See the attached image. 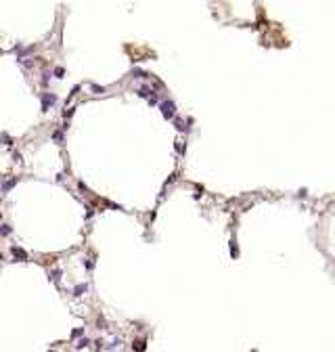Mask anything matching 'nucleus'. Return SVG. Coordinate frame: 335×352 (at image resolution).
<instances>
[{"label":"nucleus","mask_w":335,"mask_h":352,"mask_svg":"<svg viewBox=\"0 0 335 352\" xmlns=\"http://www.w3.org/2000/svg\"><path fill=\"white\" fill-rule=\"evenodd\" d=\"M159 107H161V113H163V117H168V120H172V117L176 115V105L172 103V101H163Z\"/></svg>","instance_id":"1"},{"label":"nucleus","mask_w":335,"mask_h":352,"mask_svg":"<svg viewBox=\"0 0 335 352\" xmlns=\"http://www.w3.org/2000/svg\"><path fill=\"white\" fill-rule=\"evenodd\" d=\"M55 101H57L55 94H48V92H44V94H42V111H46V109H48V105H52Z\"/></svg>","instance_id":"2"},{"label":"nucleus","mask_w":335,"mask_h":352,"mask_svg":"<svg viewBox=\"0 0 335 352\" xmlns=\"http://www.w3.org/2000/svg\"><path fill=\"white\" fill-rule=\"evenodd\" d=\"M13 185H17V176H13L11 180H7V182L2 185V193H8V191L13 189Z\"/></svg>","instance_id":"3"},{"label":"nucleus","mask_w":335,"mask_h":352,"mask_svg":"<svg viewBox=\"0 0 335 352\" xmlns=\"http://www.w3.org/2000/svg\"><path fill=\"white\" fill-rule=\"evenodd\" d=\"M13 254H15V256H19L21 260H28V254H25V252H23L21 247H13Z\"/></svg>","instance_id":"4"},{"label":"nucleus","mask_w":335,"mask_h":352,"mask_svg":"<svg viewBox=\"0 0 335 352\" xmlns=\"http://www.w3.org/2000/svg\"><path fill=\"white\" fill-rule=\"evenodd\" d=\"M52 138H55L57 143H61V140H63V134H61V132H55V134H52Z\"/></svg>","instance_id":"5"},{"label":"nucleus","mask_w":335,"mask_h":352,"mask_svg":"<svg viewBox=\"0 0 335 352\" xmlns=\"http://www.w3.org/2000/svg\"><path fill=\"white\" fill-rule=\"evenodd\" d=\"M8 233H11V227H7V224L0 228V235H8Z\"/></svg>","instance_id":"6"},{"label":"nucleus","mask_w":335,"mask_h":352,"mask_svg":"<svg viewBox=\"0 0 335 352\" xmlns=\"http://www.w3.org/2000/svg\"><path fill=\"white\" fill-rule=\"evenodd\" d=\"M82 291H86V285H78V287H76V296H80Z\"/></svg>","instance_id":"7"}]
</instances>
